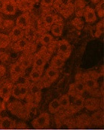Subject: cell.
<instances>
[{
    "mask_svg": "<svg viewBox=\"0 0 104 130\" xmlns=\"http://www.w3.org/2000/svg\"><path fill=\"white\" fill-rule=\"evenodd\" d=\"M84 107L89 111H97L100 108V99L97 97L88 98L85 99Z\"/></svg>",
    "mask_w": 104,
    "mask_h": 130,
    "instance_id": "15",
    "label": "cell"
},
{
    "mask_svg": "<svg viewBox=\"0 0 104 130\" xmlns=\"http://www.w3.org/2000/svg\"><path fill=\"white\" fill-rule=\"evenodd\" d=\"M50 124V115L48 113H42L32 121V126L35 129L47 128Z\"/></svg>",
    "mask_w": 104,
    "mask_h": 130,
    "instance_id": "13",
    "label": "cell"
},
{
    "mask_svg": "<svg viewBox=\"0 0 104 130\" xmlns=\"http://www.w3.org/2000/svg\"><path fill=\"white\" fill-rule=\"evenodd\" d=\"M16 127V123L8 117H2L0 121V129H11Z\"/></svg>",
    "mask_w": 104,
    "mask_h": 130,
    "instance_id": "25",
    "label": "cell"
},
{
    "mask_svg": "<svg viewBox=\"0 0 104 130\" xmlns=\"http://www.w3.org/2000/svg\"><path fill=\"white\" fill-rule=\"evenodd\" d=\"M65 62H66V60L64 58H63L60 55H57L51 58V62H50V66L54 68H56L57 70H60L64 67Z\"/></svg>",
    "mask_w": 104,
    "mask_h": 130,
    "instance_id": "29",
    "label": "cell"
},
{
    "mask_svg": "<svg viewBox=\"0 0 104 130\" xmlns=\"http://www.w3.org/2000/svg\"><path fill=\"white\" fill-rule=\"evenodd\" d=\"M5 72H6V69H5V67L3 66V65H2L0 64V79L5 75Z\"/></svg>",
    "mask_w": 104,
    "mask_h": 130,
    "instance_id": "38",
    "label": "cell"
},
{
    "mask_svg": "<svg viewBox=\"0 0 104 130\" xmlns=\"http://www.w3.org/2000/svg\"><path fill=\"white\" fill-rule=\"evenodd\" d=\"M11 41L7 34L0 32V49L7 48L9 45H11Z\"/></svg>",
    "mask_w": 104,
    "mask_h": 130,
    "instance_id": "31",
    "label": "cell"
},
{
    "mask_svg": "<svg viewBox=\"0 0 104 130\" xmlns=\"http://www.w3.org/2000/svg\"><path fill=\"white\" fill-rule=\"evenodd\" d=\"M104 32V21L103 19H102L101 21H100L97 24H96V30H95V33H94V36L96 38H99L100 37V36Z\"/></svg>",
    "mask_w": 104,
    "mask_h": 130,
    "instance_id": "34",
    "label": "cell"
},
{
    "mask_svg": "<svg viewBox=\"0 0 104 130\" xmlns=\"http://www.w3.org/2000/svg\"><path fill=\"white\" fill-rule=\"evenodd\" d=\"M54 0H41V6L43 8H52Z\"/></svg>",
    "mask_w": 104,
    "mask_h": 130,
    "instance_id": "37",
    "label": "cell"
},
{
    "mask_svg": "<svg viewBox=\"0 0 104 130\" xmlns=\"http://www.w3.org/2000/svg\"><path fill=\"white\" fill-rule=\"evenodd\" d=\"M86 92L85 86L84 84L81 73H78L75 76V82L69 85L68 95L72 98L75 97L78 95H82Z\"/></svg>",
    "mask_w": 104,
    "mask_h": 130,
    "instance_id": "7",
    "label": "cell"
},
{
    "mask_svg": "<svg viewBox=\"0 0 104 130\" xmlns=\"http://www.w3.org/2000/svg\"><path fill=\"white\" fill-rule=\"evenodd\" d=\"M91 124L96 126H103L104 122L103 112V110H97L94 113H93L91 117Z\"/></svg>",
    "mask_w": 104,
    "mask_h": 130,
    "instance_id": "24",
    "label": "cell"
},
{
    "mask_svg": "<svg viewBox=\"0 0 104 130\" xmlns=\"http://www.w3.org/2000/svg\"><path fill=\"white\" fill-rule=\"evenodd\" d=\"M71 24H72V25L73 27H75L77 30H81V29H83L84 25H85L84 21L81 18H78V17L75 18H74L72 21Z\"/></svg>",
    "mask_w": 104,
    "mask_h": 130,
    "instance_id": "35",
    "label": "cell"
},
{
    "mask_svg": "<svg viewBox=\"0 0 104 130\" xmlns=\"http://www.w3.org/2000/svg\"><path fill=\"white\" fill-rule=\"evenodd\" d=\"M11 48L16 52H22L34 54L36 52L37 45L35 42H30L25 37H24L15 42H13Z\"/></svg>",
    "mask_w": 104,
    "mask_h": 130,
    "instance_id": "5",
    "label": "cell"
},
{
    "mask_svg": "<svg viewBox=\"0 0 104 130\" xmlns=\"http://www.w3.org/2000/svg\"><path fill=\"white\" fill-rule=\"evenodd\" d=\"M38 35L37 29L33 25L24 30V37L30 42H35L38 39Z\"/></svg>",
    "mask_w": 104,
    "mask_h": 130,
    "instance_id": "22",
    "label": "cell"
},
{
    "mask_svg": "<svg viewBox=\"0 0 104 130\" xmlns=\"http://www.w3.org/2000/svg\"><path fill=\"white\" fill-rule=\"evenodd\" d=\"M50 31L51 32V35L53 36L59 37L62 36L63 31H64V21L60 15L58 16L56 21L51 27Z\"/></svg>",
    "mask_w": 104,
    "mask_h": 130,
    "instance_id": "17",
    "label": "cell"
},
{
    "mask_svg": "<svg viewBox=\"0 0 104 130\" xmlns=\"http://www.w3.org/2000/svg\"><path fill=\"white\" fill-rule=\"evenodd\" d=\"M74 6V12L75 13L78 18H81L83 15L84 10L86 7V4L85 0H75L73 4Z\"/></svg>",
    "mask_w": 104,
    "mask_h": 130,
    "instance_id": "27",
    "label": "cell"
},
{
    "mask_svg": "<svg viewBox=\"0 0 104 130\" xmlns=\"http://www.w3.org/2000/svg\"><path fill=\"white\" fill-rule=\"evenodd\" d=\"M43 73H44V70L38 69V68H32L29 75V80L32 83H37L41 79V78L43 76Z\"/></svg>",
    "mask_w": 104,
    "mask_h": 130,
    "instance_id": "28",
    "label": "cell"
},
{
    "mask_svg": "<svg viewBox=\"0 0 104 130\" xmlns=\"http://www.w3.org/2000/svg\"><path fill=\"white\" fill-rule=\"evenodd\" d=\"M17 9L23 12H30L35 3L34 0H16Z\"/></svg>",
    "mask_w": 104,
    "mask_h": 130,
    "instance_id": "19",
    "label": "cell"
},
{
    "mask_svg": "<svg viewBox=\"0 0 104 130\" xmlns=\"http://www.w3.org/2000/svg\"><path fill=\"white\" fill-rule=\"evenodd\" d=\"M5 109V102L2 101H0V113Z\"/></svg>",
    "mask_w": 104,
    "mask_h": 130,
    "instance_id": "39",
    "label": "cell"
},
{
    "mask_svg": "<svg viewBox=\"0 0 104 130\" xmlns=\"http://www.w3.org/2000/svg\"><path fill=\"white\" fill-rule=\"evenodd\" d=\"M8 108L12 114L22 119L27 118L30 114V107H28L27 105H24L20 101H18L10 102L8 104Z\"/></svg>",
    "mask_w": 104,
    "mask_h": 130,
    "instance_id": "6",
    "label": "cell"
},
{
    "mask_svg": "<svg viewBox=\"0 0 104 130\" xmlns=\"http://www.w3.org/2000/svg\"><path fill=\"white\" fill-rule=\"evenodd\" d=\"M94 10H95L96 14L98 15L99 18L103 19L104 16V0H101L100 2H98L96 5V8Z\"/></svg>",
    "mask_w": 104,
    "mask_h": 130,
    "instance_id": "33",
    "label": "cell"
},
{
    "mask_svg": "<svg viewBox=\"0 0 104 130\" xmlns=\"http://www.w3.org/2000/svg\"><path fill=\"white\" fill-rule=\"evenodd\" d=\"M15 26L21 28L24 30L33 26V19L30 12H24L20 14L16 19Z\"/></svg>",
    "mask_w": 104,
    "mask_h": 130,
    "instance_id": "10",
    "label": "cell"
},
{
    "mask_svg": "<svg viewBox=\"0 0 104 130\" xmlns=\"http://www.w3.org/2000/svg\"><path fill=\"white\" fill-rule=\"evenodd\" d=\"M1 119H2V117H1V115H0V121H1Z\"/></svg>",
    "mask_w": 104,
    "mask_h": 130,
    "instance_id": "41",
    "label": "cell"
},
{
    "mask_svg": "<svg viewBox=\"0 0 104 130\" xmlns=\"http://www.w3.org/2000/svg\"><path fill=\"white\" fill-rule=\"evenodd\" d=\"M42 88L38 82L32 83L30 82L29 85V93L28 95H30L32 98H34L35 101L38 102L41 98V91Z\"/></svg>",
    "mask_w": 104,
    "mask_h": 130,
    "instance_id": "16",
    "label": "cell"
},
{
    "mask_svg": "<svg viewBox=\"0 0 104 130\" xmlns=\"http://www.w3.org/2000/svg\"><path fill=\"white\" fill-rule=\"evenodd\" d=\"M51 54L48 51L47 47L41 46V48L35 52L33 55V68H38L44 70L47 63L49 61Z\"/></svg>",
    "mask_w": 104,
    "mask_h": 130,
    "instance_id": "4",
    "label": "cell"
},
{
    "mask_svg": "<svg viewBox=\"0 0 104 130\" xmlns=\"http://www.w3.org/2000/svg\"><path fill=\"white\" fill-rule=\"evenodd\" d=\"M60 103H59V101H58V98H56V99H54L53 101H51L50 103H49V105H48V110L52 114H55L57 113H58L60 110Z\"/></svg>",
    "mask_w": 104,
    "mask_h": 130,
    "instance_id": "30",
    "label": "cell"
},
{
    "mask_svg": "<svg viewBox=\"0 0 104 130\" xmlns=\"http://www.w3.org/2000/svg\"><path fill=\"white\" fill-rule=\"evenodd\" d=\"M8 36L12 43L15 42L24 37V30L17 26H14L8 34Z\"/></svg>",
    "mask_w": 104,
    "mask_h": 130,
    "instance_id": "21",
    "label": "cell"
},
{
    "mask_svg": "<svg viewBox=\"0 0 104 130\" xmlns=\"http://www.w3.org/2000/svg\"><path fill=\"white\" fill-rule=\"evenodd\" d=\"M0 11L7 15H14L17 12V7L16 0H0Z\"/></svg>",
    "mask_w": 104,
    "mask_h": 130,
    "instance_id": "11",
    "label": "cell"
},
{
    "mask_svg": "<svg viewBox=\"0 0 104 130\" xmlns=\"http://www.w3.org/2000/svg\"><path fill=\"white\" fill-rule=\"evenodd\" d=\"M57 52L58 55L67 60L72 54V46L69 42L66 39L59 40L57 41Z\"/></svg>",
    "mask_w": 104,
    "mask_h": 130,
    "instance_id": "9",
    "label": "cell"
},
{
    "mask_svg": "<svg viewBox=\"0 0 104 130\" xmlns=\"http://www.w3.org/2000/svg\"><path fill=\"white\" fill-rule=\"evenodd\" d=\"M81 76L85 86L86 92L94 95V97H95L96 92H97V89L99 87L98 79L100 77V74L95 71H89L81 73Z\"/></svg>",
    "mask_w": 104,
    "mask_h": 130,
    "instance_id": "2",
    "label": "cell"
},
{
    "mask_svg": "<svg viewBox=\"0 0 104 130\" xmlns=\"http://www.w3.org/2000/svg\"><path fill=\"white\" fill-rule=\"evenodd\" d=\"M14 83L10 79H6L0 83V98L5 103L7 102L11 96V91Z\"/></svg>",
    "mask_w": 104,
    "mask_h": 130,
    "instance_id": "12",
    "label": "cell"
},
{
    "mask_svg": "<svg viewBox=\"0 0 104 130\" xmlns=\"http://www.w3.org/2000/svg\"><path fill=\"white\" fill-rule=\"evenodd\" d=\"M11 96L14 98L15 99L17 100H22L21 99V95H20V87L18 83H14L12 88L11 91Z\"/></svg>",
    "mask_w": 104,
    "mask_h": 130,
    "instance_id": "36",
    "label": "cell"
},
{
    "mask_svg": "<svg viewBox=\"0 0 104 130\" xmlns=\"http://www.w3.org/2000/svg\"><path fill=\"white\" fill-rule=\"evenodd\" d=\"M90 1H91V2H93L94 4H96V5H97V4L98 2H100L101 0H90Z\"/></svg>",
    "mask_w": 104,
    "mask_h": 130,
    "instance_id": "40",
    "label": "cell"
},
{
    "mask_svg": "<svg viewBox=\"0 0 104 130\" xmlns=\"http://www.w3.org/2000/svg\"><path fill=\"white\" fill-rule=\"evenodd\" d=\"M75 125L79 128H85V127H88L91 126V117H89L87 114L79 115L75 120Z\"/></svg>",
    "mask_w": 104,
    "mask_h": 130,
    "instance_id": "23",
    "label": "cell"
},
{
    "mask_svg": "<svg viewBox=\"0 0 104 130\" xmlns=\"http://www.w3.org/2000/svg\"><path fill=\"white\" fill-rule=\"evenodd\" d=\"M84 103H85V98L82 95H78L75 97H73V101L69 104V107L67 110V113L68 114L75 113L79 110H81L82 108H84Z\"/></svg>",
    "mask_w": 104,
    "mask_h": 130,
    "instance_id": "14",
    "label": "cell"
},
{
    "mask_svg": "<svg viewBox=\"0 0 104 130\" xmlns=\"http://www.w3.org/2000/svg\"><path fill=\"white\" fill-rule=\"evenodd\" d=\"M72 0H54L52 8L64 18H69L74 13Z\"/></svg>",
    "mask_w": 104,
    "mask_h": 130,
    "instance_id": "3",
    "label": "cell"
},
{
    "mask_svg": "<svg viewBox=\"0 0 104 130\" xmlns=\"http://www.w3.org/2000/svg\"><path fill=\"white\" fill-rule=\"evenodd\" d=\"M38 40L39 43L41 45V46L48 47L54 40V36L51 33L45 32V33L41 34L38 36Z\"/></svg>",
    "mask_w": 104,
    "mask_h": 130,
    "instance_id": "26",
    "label": "cell"
},
{
    "mask_svg": "<svg viewBox=\"0 0 104 130\" xmlns=\"http://www.w3.org/2000/svg\"><path fill=\"white\" fill-rule=\"evenodd\" d=\"M33 55L34 54H30V53H27V52H23L20 58H18L17 61L22 65V67L27 70L29 67L33 66Z\"/></svg>",
    "mask_w": 104,
    "mask_h": 130,
    "instance_id": "18",
    "label": "cell"
},
{
    "mask_svg": "<svg viewBox=\"0 0 104 130\" xmlns=\"http://www.w3.org/2000/svg\"><path fill=\"white\" fill-rule=\"evenodd\" d=\"M54 8H43L41 16L38 21L37 30L39 36L45 32H48L51 27L56 21L59 14L55 13Z\"/></svg>",
    "mask_w": 104,
    "mask_h": 130,
    "instance_id": "1",
    "label": "cell"
},
{
    "mask_svg": "<svg viewBox=\"0 0 104 130\" xmlns=\"http://www.w3.org/2000/svg\"><path fill=\"white\" fill-rule=\"evenodd\" d=\"M82 16H84L85 22H87L88 24L94 23L97 21V16L96 14L95 10L90 6L85 7Z\"/></svg>",
    "mask_w": 104,
    "mask_h": 130,
    "instance_id": "20",
    "label": "cell"
},
{
    "mask_svg": "<svg viewBox=\"0 0 104 130\" xmlns=\"http://www.w3.org/2000/svg\"><path fill=\"white\" fill-rule=\"evenodd\" d=\"M60 105V108H63L64 110H67L69 107V104H70V99L69 96L67 94L63 95L60 98H58Z\"/></svg>",
    "mask_w": 104,
    "mask_h": 130,
    "instance_id": "32",
    "label": "cell"
},
{
    "mask_svg": "<svg viewBox=\"0 0 104 130\" xmlns=\"http://www.w3.org/2000/svg\"><path fill=\"white\" fill-rule=\"evenodd\" d=\"M26 70L22 67L17 61L12 64L10 67V80L14 84L17 83V81L24 76Z\"/></svg>",
    "mask_w": 104,
    "mask_h": 130,
    "instance_id": "8",
    "label": "cell"
}]
</instances>
